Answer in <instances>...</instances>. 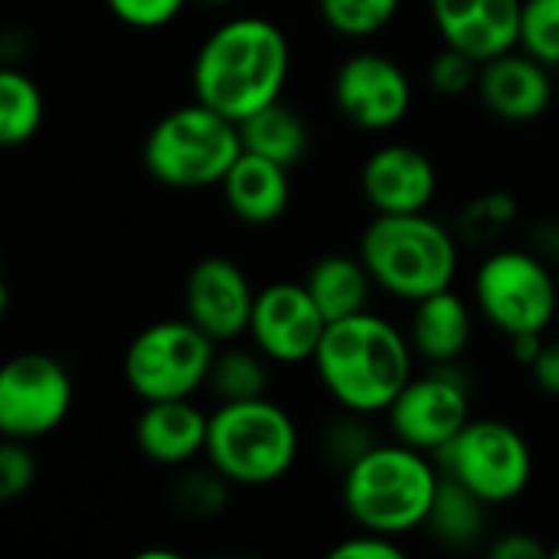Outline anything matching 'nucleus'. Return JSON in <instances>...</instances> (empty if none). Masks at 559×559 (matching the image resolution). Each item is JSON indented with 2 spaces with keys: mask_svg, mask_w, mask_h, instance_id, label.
<instances>
[{
  "mask_svg": "<svg viewBox=\"0 0 559 559\" xmlns=\"http://www.w3.org/2000/svg\"><path fill=\"white\" fill-rule=\"evenodd\" d=\"M439 187L436 164L409 144L377 147L360 170L364 200L377 213H426Z\"/></svg>",
  "mask_w": 559,
  "mask_h": 559,
  "instance_id": "16",
  "label": "nucleus"
},
{
  "mask_svg": "<svg viewBox=\"0 0 559 559\" xmlns=\"http://www.w3.org/2000/svg\"><path fill=\"white\" fill-rule=\"evenodd\" d=\"M386 413L400 442L439 452L472 423L468 383L452 370V364H439V370L413 377Z\"/></svg>",
  "mask_w": 559,
  "mask_h": 559,
  "instance_id": "11",
  "label": "nucleus"
},
{
  "mask_svg": "<svg viewBox=\"0 0 559 559\" xmlns=\"http://www.w3.org/2000/svg\"><path fill=\"white\" fill-rule=\"evenodd\" d=\"M485 508L488 504L478 495L445 475L439 481V495L432 501L426 527L449 547H468L485 534Z\"/></svg>",
  "mask_w": 559,
  "mask_h": 559,
  "instance_id": "23",
  "label": "nucleus"
},
{
  "mask_svg": "<svg viewBox=\"0 0 559 559\" xmlns=\"http://www.w3.org/2000/svg\"><path fill=\"white\" fill-rule=\"evenodd\" d=\"M475 301L508 337L544 334L559 314L557 278L534 249L491 252L475 275Z\"/></svg>",
  "mask_w": 559,
  "mask_h": 559,
  "instance_id": "8",
  "label": "nucleus"
},
{
  "mask_svg": "<svg viewBox=\"0 0 559 559\" xmlns=\"http://www.w3.org/2000/svg\"><path fill=\"white\" fill-rule=\"evenodd\" d=\"M239 134H242V147L262 157H272L278 164H285L288 170L305 157L308 151V124L305 118L285 105L282 98L259 108L255 115L239 121Z\"/></svg>",
  "mask_w": 559,
  "mask_h": 559,
  "instance_id": "22",
  "label": "nucleus"
},
{
  "mask_svg": "<svg viewBox=\"0 0 559 559\" xmlns=\"http://www.w3.org/2000/svg\"><path fill=\"white\" fill-rule=\"evenodd\" d=\"M311 298L318 301L321 314L331 321L341 318H354L360 311H367L370 305V288L377 285L370 269L364 265V259H350V255H324L308 269L305 278Z\"/></svg>",
  "mask_w": 559,
  "mask_h": 559,
  "instance_id": "21",
  "label": "nucleus"
},
{
  "mask_svg": "<svg viewBox=\"0 0 559 559\" xmlns=\"http://www.w3.org/2000/svg\"><path fill=\"white\" fill-rule=\"evenodd\" d=\"M550 557H554V559H559V547H557V550H550Z\"/></svg>",
  "mask_w": 559,
  "mask_h": 559,
  "instance_id": "38",
  "label": "nucleus"
},
{
  "mask_svg": "<svg viewBox=\"0 0 559 559\" xmlns=\"http://www.w3.org/2000/svg\"><path fill=\"white\" fill-rule=\"evenodd\" d=\"M324 23L350 39H364L380 33L396 13L403 0H318Z\"/></svg>",
  "mask_w": 559,
  "mask_h": 559,
  "instance_id": "26",
  "label": "nucleus"
},
{
  "mask_svg": "<svg viewBox=\"0 0 559 559\" xmlns=\"http://www.w3.org/2000/svg\"><path fill=\"white\" fill-rule=\"evenodd\" d=\"M409 341H413V350H419L426 360L455 364L465 354L468 341H472V311H468V305L452 288L416 301Z\"/></svg>",
  "mask_w": 559,
  "mask_h": 559,
  "instance_id": "20",
  "label": "nucleus"
},
{
  "mask_svg": "<svg viewBox=\"0 0 559 559\" xmlns=\"http://www.w3.org/2000/svg\"><path fill=\"white\" fill-rule=\"evenodd\" d=\"M491 557L495 559H544L550 557V550L534 540L531 534H504L501 540H495L491 547Z\"/></svg>",
  "mask_w": 559,
  "mask_h": 559,
  "instance_id": "34",
  "label": "nucleus"
},
{
  "mask_svg": "<svg viewBox=\"0 0 559 559\" xmlns=\"http://www.w3.org/2000/svg\"><path fill=\"white\" fill-rule=\"evenodd\" d=\"M531 370H534V383H537L544 393L559 396V341L544 344V350H540V357L531 364Z\"/></svg>",
  "mask_w": 559,
  "mask_h": 559,
  "instance_id": "35",
  "label": "nucleus"
},
{
  "mask_svg": "<svg viewBox=\"0 0 559 559\" xmlns=\"http://www.w3.org/2000/svg\"><path fill=\"white\" fill-rule=\"evenodd\" d=\"M200 3H206V7H226V3H233V0H200Z\"/></svg>",
  "mask_w": 559,
  "mask_h": 559,
  "instance_id": "37",
  "label": "nucleus"
},
{
  "mask_svg": "<svg viewBox=\"0 0 559 559\" xmlns=\"http://www.w3.org/2000/svg\"><path fill=\"white\" fill-rule=\"evenodd\" d=\"M360 259L383 292L423 301L452 288L459 242L426 213H377L360 236Z\"/></svg>",
  "mask_w": 559,
  "mask_h": 559,
  "instance_id": "4",
  "label": "nucleus"
},
{
  "mask_svg": "<svg viewBox=\"0 0 559 559\" xmlns=\"http://www.w3.org/2000/svg\"><path fill=\"white\" fill-rule=\"evenodd\" d=\"M478 75H481V62L455 46H445L429 66V85L445 98H462L472 88H478Z\"/></svg>",
  "mask_w": 559,
  "mask_h": 559,
  "instance_id": "29",
  "label": "nucleus"
},
{
  "mask_svg": "<svg viewBox=\"0 0 559 559\" xmlns=\"http://www.w3.org/2000/svg\"><path fill=\"white\" fill-rule=\"evenodd\" d=\"M265 354L252 350H223L213 360L210 370V390L219 403H239V400H259L269 390V367Z\"/></svg>",
  "mask_w": 559,
  "mask_h": 559,
  "instance_id": "25",
  "label": "nucleus"
},
{
  "mask_svg": "<svg viewBox=\"0 0 559 559\" xmlns=\"http://www.w3.org/2000/svg\"><path fill=\"white\" fill-rule=\"evenodd\" d=\"M439 472L423 449L406 442L373 445L344 478V504L360 531L400 537L429 521L439 495Z\"/></svg>",
  "mask_w": 559,
  "mask_h": 559,
  "instance_id": "3",
  "label": "nucleus"
},
{
  "mask_svg": "<svg viewBox=\"0 0 559 559\" xmlns=\"http://www.w3.org/2000/svg\"><path fill=\"white\" fill-rule=\"evenodd\" d=\"M534 252L544 259H559V226L557 223H544L534 229Z\"/></svg>",
  "mask_w": 559,
  "mask_h": 559,
  "instance_id": "36",
  "label": "nucleus"
},
{
  "mask_svg": "<svg viewBox=\"0 0 559 559\" xmlns=\"http://www.w3.org/2000/svg\"><path fill=\"white\" fill-rule=\"evenodd\" d=\"M328 318L311 298L308 285L275 282L255 295L249 334L255 347L275 364H305L314 360Z\"/></svg>",
  "mask_w": 559,
  "mask_h": 559,
  "instance_id": "12",
  "label": "nucleus"
},
{
  "mask_svg": "<svg viewBox=\"0 0 559 559\" xmlns=\"http://www.w3.org/2000/svg\"><path fill=\"white\" fill-rule=\"evenodd\" d=\"M138 449L157 465H187L197 455H206L210 416L190 400H157L147 403L138 419Z\"/></svg>",
  "mask_w": 559,
  "mask_h": 559,
  "instance_id": "18",
  "label": "nucleus"
},
{
  "mask_svg": "<svg viewBox=\"0 0 559 559\" xmlns=\"http://www.w3.org/2000/svg\"><path fill=\"white\" fill-rule=\"evenodd\" d=\"M206 459L229 485H272L298 459V426L265 396L219 403L210 416Z\"/></svg>",
  "mask_w": 559,
  "mask_h": 559,
  "instance_id": "6",
  "label": "nucleus"
},
{
  "mask_svg": "<svg viewBox=\"0 0 559 559\" xmlns=\"http://www.w3.org/2000/svg\"><path fill=\"white\" fill-rule=\"evenodd\" d=\"M475 92L485 102V108L501 121H514V124L537 121L554 102L550 66H544L531 52H518V49L501 52L481 62Z\"/></svg>",
  "mask_w": 559,
  "mask_h": 559,
  "instance_id": "17",
  "label": "nucleus"
},
{
  "mask_svg": "<svg viewBox=\"0 0 559 559\" xmlns=\"http://www.w3.org/2000/svg\"><path fill=\"white\" fill-rule=\"evenodd\" d=\"M521 49L544 66H559V0H524Z\"/></svg>",
  "mask_w": 559,
  "mask_h": 559,
  "instance_id": "28",
  "label": "nucleus"
},
{
  "mask_svg": "<svg viewBox=\"0 0 559 559\" xmlns=\"http://www.w3.org/2000/svg\"><path fill=\"white\" fill-rule=\"evenodd\" d=\"M29 442L7 439L0 449V501L23 498L36 481V459L26 449Z\"/></svg>",
  "mask_w": 559,
  "mask_h": 559,
  "instance_id": "31",
  "label": "nucleus"
},
{
  "mask_svg": "<svg viewBox=\"0 0 559 559\" xmlns=\"http://www.w3.org/2000/svg\"><path fill=\"white\" fill-rule=\"evenodd\" d=\"M518 219V200L508 190H491L481 193L478 200H472L459 219V229L468 242L475 246H491L495 239H501Z\"/></svg>",
  "mask_w": 559,
  "mask_h": 559,
  "instance_id": "27",
  "label": "nucleus"
},
{
  "mask_svg": "<svg viewBox=\"0 0 559 559\" xmlns=\"http://www.w3.org/2000/svg\"><path fill=\"white\" fill-rule=\"evenodd\" d=\"M334 102L364 131H390L413 108L409 75L383 52H357L334 75Z\"/></svg>",
  "mask_w": 559,
  "mask_h": 559,
  "instance_id": "13",
  "label": "nucleus"
},
{
  "mask_svg": "<svg viewBox=\"0 0 559 559\" xmlns=\"http://www.w3.org/2000/svg\"><path fill=\"white\" fill-rule=\"evenodd\" d=\"M442 472L478 495L485 504L521 498L534 475L527 439L501 419H472L449 445L436 452Z\"/></svg>",
  "mask_w": 559,
  "mask_h": 559,
  "instance_id": "9",
  "label": "nucleus"
},
{
  "mask_svg": "<svg viewBox=\"0 0 559 559\" xmlns=\"http://www.w3.org/2000/svg\"><path fill=\"white\" fill-rule=\"evenodd\" d=\"M314 367L324 390L347 413H386L413 380V341L386 318L360 311L328 324Z\"/></svg>",
  "mask_w": 559,
  "mask_h": 559,
  "instance_id": "2",
  "label": "nucleus"
},
{
  "mask_svg": "<svg viewBox=\"0 0 559 559\" xmlns=\"http://www.w3.org/2000/svg\"><path fill=\"white\" fill-rule=\"evenodd\" d=\"M226 485H229V478H223L216 468L213 472H193L177 488V501H180L183 514L210 518V514L223 511V504H226Z\"/></svg>",
  "mask_w": 559,
  "mask_h": 559,
  "instance_id": "30",
  "label": "nucleus"
},
{
  "mask_svg": "<svg viewBox=\"0 0 559 559\" xmlns=\"http://www.w3.org/2000/svg\"><path fill=\"white\" fill-rule=\"evenodd\" d=\"M223 200L226 206L249 226H269L275 223L288 203H292V180H288V167L242 151L239 160L229 167V174L223 177Z\"/></svg>",
  "mask_w": 559,
  "mask_h": 559,
  "instance_id": "19",
  "label": "nucleus"
},
{
  "mask_svg": "<svg viewBox=\"0 0 559 559\" xmlns=\"http://www.w3.org/2000/svg\"><path fill=\"white\" fill-rule=\"evenodd\" d=\"M72 409V377L49 354H16L0 370V432L33 442L62 426Z\"/></svg>",
  "mask_w": 559,
  "mask_h": 559,
  "instance_id": "10",
  "label": "nucleus"
},
{
  "mask_svg": "<svg viewBox=\"0 0 559 559\" xmlns=\"http://www.w3.org/2000/svg\"><path fill=\"white\" fill-rule=\"evenodd\" d=\"M239 121L210 108L206 102H190L167 111L144 141V167L154 180L177 190H200L223 183L229 167L242 154Z\"/></svg>",
  "mask_w": 559,
  "mask_h": 559,
  "instance_id": "5",
  "label": "nucleus"
},
{
  "mask_svg": "<svg viewBox=\"0 0 559 559\" xmlns=\"http://www.w3.org/2000/svg\"><path fill=\"white\" fill-rule=\"evenodd\" d=\"M429 10L445 46L478 62L521 46L524 0H429Z\"/></svg>",
  "mask_w": 559,
  "mask_h": 559,
  "instance_id": "15",
  "label": "nucleus"
},
{
  "mask_svg": "<svg viewBox=\"0 0 559 559\" xmlns=\"http://www.w3.org/2000/svg\"><path fill=\"white\" fill-rule=\"evenodd\" d=\"M255 295L259 292H252L246 272L223 255L200 259L183 285L187 318L216 344L249 334Z\"/></svg>",
  "mask_w": 559,
  "mask_h": 559,
  "instance_id": "14",
  "label": "nucleus"
},
{
  "mask_svg": "<svg viewBox=\"0 0 559 559\" xmlns=\"http://www.w3.org/2000/svg\"><path fill=\"white\" fill-rule=\"evenodd\" d=\"M334 559H403V547L390 534L364 531L331 550Z\"/></svg>",
  "mask_w": 559,
  "mask_h": 559,
  "instance_id": "33",
  "label": "nucleus"
},
{
  "mask_svg": "<svg viewBox=\"0 0 559 559\" xmlns=\"http://www.w3.org/2000/svg\"><path fill=\"white\" fill-rule=\"evenodd\" d=\"M39 124H43L39 85L20 69H3L0 72V141L7 147H20L33 141Z\"/></svg>",
  "mask_w": 559,
  "mask_h": 559,
  "instance_id": "24",
  "label": "nucleus"
},
{
  "mask_svg": "<svg viewBox=\"0 0 559 559\" xmlns=\"http://www.w3.org/2000/svg\"><path fill=\"white\" fill-rule=\"evenodd\" d=\"M105 3L121 23L134 29H157L177 20L190 0H105Z\"/></svg>",
  "mask_w": 559,
  "mask_h": 559,
  "instance_id": "32",
  "label": "nucleus"
},
{
  "mask_svg": "<svg viewBox=\"0 0 559 559\" xmlns=\"http://www.w3.org/2000/svg\"><path fill=\"white\" fill-rule=\"evenodd\" d=\"M292 43L272 20L236 16L216 26L193 59V95L233 121L282 98Z\"/></svg>",
  "mask_w": 559,
  "mask_h": 559,
  "instance_id": "1",
  "label": "nucleus"
},
{
  "mask_svg": "<svg viewBox=\"0 0 559 559\" xmlns=\"http://www.w3.org/2000/svg\"><path fill=\"white\" fill-rule=\"evenodd\" d=\"M216 360V341L187 321H157L144 328L124 350V383L144 403L190 400Z\"/></svg>",
  "mask_w": 559,
  "mask_h": 559,
  "instance_id": "7",
  "label": "nucleus"
}]
</instances>
